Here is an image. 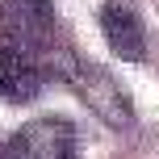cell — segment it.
<instances>
[{
	"mask_svg": "<svg viewBox=\"0 0 159 159\" xmlns=\"http://www.w3.org/2000/svg\"><path fill=\"white\" fill-rule=\"evenodd\" d=\"M101 30H105V42H109L121 59L138 63V59L147 55V25H143V13H138L134 0H105Z\"/></svg>",
	"mask_w": 159,
	"mask_h": 159,
	"instance_id": "cell-4",
	"label": "cell"
},
{
	"mask_svg": "<svg viewBox=\"0 0 159 159\" xmlns=\"http://www.w3.org/2000/svg\"><path fill=\"white\" fill-rule=\"evenodd\" d=\"M55 75L75 88L80 101H84L105 126H113V130H130L134 126V105H130V96L121 92V84L105 71V67L88 63V59H80V55H55Z\"/></svg>",
	"mask_w": 159,
	"mask_h": 159,
	"instance_id": "cell-1",
	"label": "cell"
},
{
	"mask_svg": "<svg viewBox=\"0 0 159 159\" xmlns=\"http://www.w3.org/2000/svg\"><path fill=\"white\" fill-rule=\"evenodd\" d=\"M75 155H80V134L63 117L30 121L4 147V159H75Z\"/></svg>",
	"mask_w": 159,
	"mask_h": 159,
	"instance_id": "cell-3",
	"label": "cell"
},
{
	"mask_svg": "<svg viewBox=\"0 0 159 159\" xmlns=\"http://www.w3.org/2000/svg\"><path fill=\"white\" fill-rule=\"evenodd\" d=\"M0 42L25 59H42L59 46V21L50 0H0Z\"/></svg>",
	"mask_w": 159,
	"mask_h": 159,
	"instance_id": "cell-2",
	"label": "cell"
},
{
	"mask_svg": "<svg viewBox=\"0 0 159 159\" xmlns=\"http://www.w3.org/2000/svg\"><path fill=\"white\" fill-rule=\"evenodd\" d=\"M46 80H50V71L42 59H25L17 50L0 46V96L4 101H34L46 88Z\"/></svg>",
	"mask_w": 159,
	"mask_h": 159,
	"instance_id": "cell-5",
	"label": "cell"
}]
</instances>
